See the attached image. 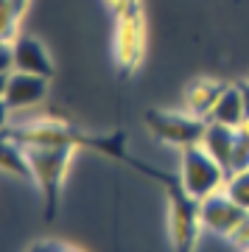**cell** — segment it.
<instances>
[{"instance_id":"obj_7","label":"cell","mask_w":249,"mask_h":252,"mask_svg":"<svg viewBox=\"0 0 249 252\" xmlns=\"http://www.w3.org/2000/svg\"><path fill=\"white\" fill-rule=\"evenodd\" d=\"M48 81L51 79L26 70H14L11 76H3V107H6V112L39 107L48 95Z\"/></svg>"},{"instance_id":"obj_6","label":"cell","mask_w":249,"mask_h":252,"mask_svg":"<svg viewBox=\"0 0 249 252\" xmlns=\"http://www.w3.org/2000/svg\"><path fill=\"white\" fill-rule=\"evenodd\" d=\"M23 146H79L87 143V137H81L73 126L62 124V121H54V118H34L23 124L14 132L11 126H6V135Z\"/></svg>"},{"instance_id":"obj_3","label":"cell","mask_w":249,"mask_h":252,"mask_svg":"<svg viewBox=\"0 0 249 252\" xmlns=\"http://www.w3.org/2000/svg\"><path fill=\"white\" fill-rule=\"evenodd\" d=\"M154 177L168 185V199H171L168 224H171L174 247H177V252H193L196 238H199V227H202V221H199V202L185 193L179 177L171 180L168 174H162V171H154Z\"/></svg>"},{"instance_id":"obj_9","label":"cell","mask_w":249,"mask_h":252,"mask_svg":"<svg viewBox=\"0 0 249 252\" xmlns=\"http://www.w3.org/2000/svg\"><path fill=\"white\" fill-rule=\"evenodd\" d=\"M11 51H14V67L26 73H36V76H45L51 79L54 76V59L48 56L45 45L36 39V36L20 34L11 39Z\"/></svg>"},{"instance_id":"obj_15","label":"cell","mask_w":249,"mask_h":252,"mask_svg":"<svg viewBox=\"0 0 249 252\" xmlns=\"http://www.w3.org/2000/svg\"><path fill=\"white\" fill-rule=\"evenodd\" d=\"M230 244L238 252H249V213H247V219L238 224V230L230 235Z\"/></svg>"},{"instance_id":"obj_12","label":"cell","mask_w":249,"mask_h":252,"mask_svg":"<svg viewBox=\"0 0 249 252\" xmlns=\"http://www.w3.org/2000/svg\"><path fill=\"white\" fill-rule=\"evenodd\" d=\"M207 121H216V124H224V126H235V129L247 121V107H244V95H241L238 84H227V90L221 93V98L216 101V107H213V112H210Z\"/></svg>"},{"instance_id":"obj_16","label":"cell","mask_w":249,"mask_h":252,"mask_svg":"<svg viewBox=\"0 0 249 252\" xmlns=\"http://www.w3.org/2000/svg\"><path fill=\"white\" fill-rule=\"evenodd\" d=\"M134 3H140V0H107V6L112 9V14H121L124 9H129Z\"/></svg>"},{"instance_id":"obj_4","label":"cell","mask_w":249,"mask_h":252,"mask_svg":"<svg viewBox=\"0 0 249 252\" xmlns=\"http://www.w3.org/2000/svg\"><path fill=\"white\" fill-rule=\"evenodd\" d=\"M112 51L121 67L132 70L137 67L146 54V17H143L140 3H134L121 14H115V36H112Z\"/></svg>"},{"instance_id":"obj_10","label":"cell","mask_w":249,"mask_h":252,"mask_svg":"<svg viewBox=\"0 0 249 252\" xmlns=\"http://www.w3.org/2000/svg\"><path fill=\"white\" fill-rule=\"evenodd\" d=\"M227 90V84L218 79H196L187 84L185 90V112L196 118H210L216 101L221 98V93Z\"/></svg>"},{"instance_id":"obj_5","label":"cell","mask_w":249,"mask_h":252,"mask_svg":"<svg viewBox=\"0 0 249 252\" xmlns=\"http://www.w3.org/2000/svg\"><path fill=\"white\" fill-rule=\"evenodd\" d=\"M146 124L162 143L187 149V146L202 143L207 129V118H196L190 112H149Z\"/></svg>"},{"instance_id":"obj_14","label":"cell","mask_w":249,"mask_h":252,"mask_svg":"<svg viewBox=\"0 0 249 252\" xmlns=\"http://www.w3.org/2000/svg\"><path fill=\"white\" fill-rule=\"evenodd\" d=\"M249 168V135L238 129V140H235V152H232V171H247Z\"/></svg>"},{"instance_id":"obj_11","label":"cell","mask_w":249,"mask_h":252,"mask_svg":"<svg viewBox=\"0 0 249 252\" xmlns=\"http://www.w3.org/2000/svg\"><path fill=\"white\" fill-rule=\"evenodd\" d=\"M235 140H238V129H235V126H224V124H216V121H207L205 137H202V149H205L213 160L221 162L224 171L230 174Z\"/></svg>"},{"instance_id":"obj_13","label":"cell","mask_w":249,"mask_h":252,"mask_svg":"<svg viewBox=\"0 0 249 252\" xmlns=\"http://www.w3.org/2000/svg\"><path fill=\"white\" fill-rule=\"evenodd\" d=\"M224 193L241 205L249 213V168L247 171H232L227 174V182H224Z\"/></svg>"},{"instance_id":"obj_8","label":"cell","mask_w":249,"mask_h":252,"mask_svg":"<svg viewBox=\"0 0 249 252\" xmlns=\"http://www.w3.org/2000/svg\"><path fill=\"white\" fill-rule=\"evenodd\" d=\"M244 219H247V210L241 205H235L224 190L199 202V221H202V227L216 235H221V238H230Z\"/></svg>"},{"instance_id":"obj_17","label":"cell","mask_w":249,"mask_h":252,"mask_svg":"<svg viewBox=\"0 0 249 252\" xmlns=\"http://www.w3.org/2000/svg\"><path fill=\"white\" fill-rule=\"evenodd\" d=\"M241 87V95H244V107H247V118H249V81H244V84H238Z\"/></svg>"},{"instance_id":"obj_2","label":"cell","mask_w":249,"mask_h":252,"mask_svg":"<svg viewBox=\"0 0 249 252\" xmlns=\"http://www.w3.org/2000/svg\"><path fill=\"white\" fill-rule=\"evenodd\" d=\"M23 149H26L28 162H31L34 182L39 185L45 202H48V216H54L56 202H59V188H62V180L67 174L76 146H23Z\"/></svg>"},{"instance_id":"obj_18","label":"cell","mask_w":249,"mask_h":252,"mask_svg":"<svg viewBox=\"0 0 249 252\" xmlns=\"http://www.w3.org/2000/svg\"><path fill=\"white\" fill-rule=\"evenodd\" d=\"M48 252H76V250H70V247H62V244H51V247H48Z\"/></svg>"},{"instance_id":"obj_1","label":"cell","mask_w":249,"mask_h":252,"mask_svg":"<svg viewBox=\"0 0 249 252\" xmlns=\"http://www.w3.org/2000/svg\"><path fill=\"white\" fill-rule=\"evenodd\" d=\"M179 182H182L187 196L202 202V199L224 190L227 171H224L221 162L213 160L202 149V143H196L187 146V149H179Z\"/></svg>"},{"instance_id":"obj_20","label":"cell","mask_w":249,"mask_h":252,"mask_svg":"<svg viewBox=\"0 0 249 252\" xmlns=\"http://www.w3.org/2000/svg\"><path fill=\"white\" fill-rule=\"evenodd\" d=\"M34 252H48V247H36V250Z\"/></svg>"},{"instance_id":"obj_19","label":"cell","mask_w":249,"mask_h":252,"mask_svg":"<svg viewBox=\"0 0 249 252\" xmlns=\"http://www.w3.org/2000/svg\"><path fill=\"white\" fill-rule=\"evenodd\" d=\"M238 129H241V132H244V135H249V118H247V121H244V124L238 126Z\"/></svg>"}]
</instances>
